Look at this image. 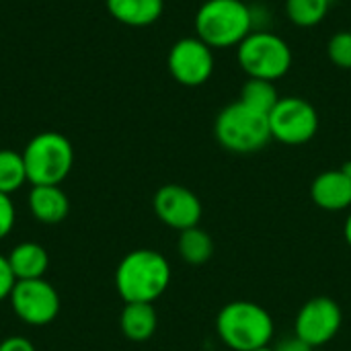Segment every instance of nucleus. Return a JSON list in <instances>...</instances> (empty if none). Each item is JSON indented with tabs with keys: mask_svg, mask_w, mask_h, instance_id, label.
Returning a JSON list of instances; mask_svg holds the SVG:
<instances>
[{
	"mask_svg": "<svg viewBox=\"0 0 351 351\" xmlns=\"http://www.w3.org/2000/svg\"><path fill=\"white\" fill-rule=\"evenodd\" d=\"M343 239H346V243L351 247V212L348 214L346 224H343Z\"/></svg>",
	"mask_w": 351,
	"mask_h": 351,
	"instance_id": "26",
	"label": "nucleus"
},
{
	"mask_svg": "<svg viewBox=\"0 0 351 351\" xmlns=\"http://www.w3.org/2000/svg\"><path fill=\"white\" fill-rule=\"evenodd\" d=\"M27 204L41 224H60L70 212V199L60 185H33Z\"/></svg>",
	"mask_w": 351,
	"mask_h": 351,
	"instance_id": "13",
	"label": "nucleus"
},
{
	"mask_svg": "<svg viewBox=\"0 0 351 351\" xmlns=\"http://www.w3.org/2000/svg\"><path fill=\"white\" fill-rule=\"evenodd\" d=\"M255 351H276V350H271V348H261V350H255Z\"/></svg>",
	"mask_w": 351,
	"mask_h": 351,
	"instance_id": "27",
	"label": "nucleus"
},
{
	"mask_svg": "<svg viewBox=\"0 0 351 351\" xmlns=\"http://www.w3.org/2000/svg\"><path fill=\"white\" fill-rule=\"evenodd\" d=\"M346 167H348V169H350V173H351V162H350V165H346Z\"/></svg>",
	"mask_w": 351,
	"mask_h": 351,
	"instance_id": "28",
	"label": "nucleus"
},
{
	"mask_svg": "<svg viewBox=\"0 0 351 351\" xmlns=\"http://www.w3.org/2000/svg\"><path fill=\"white\" fill-rule=\"evenodd\" d=\"M286 16L296 27H315L325 21L331 0H286Z\"/></svg>",
	"mask_w": 351,
	"mask_h": 351,
	"instance_id": "20",
	"label": "nucleus"
},
{
	"mask_svg": "<svg viewBox=\"0 0 351 351\" xmlns=\"http://www.w3.org/2000/svg\"><path fill=\"white\" fill-rule=\"evenodd\" d=\"M8 300L14 315L31 327L49 325L60 313V294L43 278L16 282Z\"/></svg>",
	"mask_w": 351,
	"mask_h": 351,
	"instance_id": "9",
	"label": "nucleus"
},
{
	"mask_svg": "<svg viewBox=\"0 0 351 351\" xmlns=\"http://www.w3.org/2000/svg\"><path fill=\"white\" fill-rule=\"evenodd\" d=\"M237 60L249 78L276 82L290 72L294 56L288 41L278 33L253 29L237 45Z\"/></svg>",
	"mask_w": 351,
	"mask_h": 351,
	"instance_id": "6",
	"label": "nucleus"
},
{
	"mask_svg": "<svg viewBox=\"0 0 351 351\" xmlns=\"http://www.w3.org/2000/svg\"><path fill=\"white\" fill-rule=\"evenodd\" d=\"M109 14L128 27H148L165 10V0H105Z\"/></svg>",
	"mask_w": 351,
	"mask_h": 351,
	"instance_id": "16",
	"label": "nucleus"
},
{
	"mask_svg": "<svg viewBox=\"0 0 351 351\" xmlns=\"http://www.w3.org/2000/svg\"><path fill=\"white\" fill-rule=\"evenodd\" d=\"M253 10L243 0H206L195 12V35L212 49L237 47L253 31Z\"/></svg>",
	"mask_w": 351,
	"mask_h": 351,
	"instance_id": "3",
	"label": "nucleus"
},
{
	"mask_svg": "<svg viewBox=\"0 0 351 351\" xmlns=\"http://www.w3.org/2000/svg\"><path fill=\"white\" fill-rule=\"evenodd\" d=\"M311 199L325 212H343L351 208V173L348 167L329 169L311 183Z\"/></svg>",
	"mask_w": 351,
	"mask_h": 351,
	"instance_id": "12",
	"label": "nucleus"
},
{
	"mask_svg": "<svg viewBox=\"0 0 351 351\" xmlns=\"http://www.w3.org/2000/svg\"><path fill=\"white\" fill-rule=\"evenodd\" d=\"M171 265L154 249H136L128 253L115 269V288L123 302L158 300L171 286Z\"/></svg>",
	"mask_w": 351,
	"mask_h": 351,
	"instance_id": "1",
	"label": "nucleus"
},
{
	"mask_svg": "<svg viewBox=\"0 0 351 351\" xmlns=\"http://www.w3.org/2000/svg\"><path fill=\"white\" fill-rule=\"evenodd\" d=\"M267 117L271 140L286 146H302L319 132V113L302 97H280Z\"/></svg>",
	"mask_w": 351,
	"mask_h": 351,
	"instance_id": "7",
	"label": "nucleus"
},
{
	"mask_svg": "<svg viewBox=\"0 0 351 351\" xmlns=\"http://www.w3.org/2000/svg\"><path fill=\"white\" fill-rule=\"evenodd\" d=\"M14 204L10 202V195L0 193V241L6 239L14 226Z\"/></svg>",
	"mask_w": 351,
	"mask_h": 351,
	"instance_id": "22",
	"label": "nucleus"
},
{
	"mask_svg": "<svg viewBox=\"0 0 351 351\" xmlns=\"http://www.w3.org/2000/svg\"><path fill=\"white\" fill-rule=\"evenodd\" d=\"M241 103L249 105L255 111H261L265 115L271 113V109L278 105L280 95L278 88L271 80H261V78H249L243 88H241Z\"/></svg>",
	"mask_w": 351,
	"mask_h": 351,
	"instance_id": "18",
	"label": "nucleus"
},
{
	"mask_svg": "<svg viewBox=\"0 0 351 351\" xmlns=\"http://www.w3.org/2000/svg\"><path fill=\"white\" fill-rule=\"evenodd\" d=\"M0 351H35V346L27 337L10 335L0 341Z\"/></svg>",
	"mask_w": 351,
	"mask_h": 351,
	"instance_id": "24",
	"label": "nucleus"
},
{
	"mask_svg": "<svg viewBox=\"0 0 351 351\" xmlns=\"http://www.w3.org/2000/svg\"><path fill=\"white\" fill-rule=\"evenodd\" d=\"M10 271L14 276L16 282L21 280H39L45 276L47 267H49V255L47 251L39 245V243H19L10 249V253L6 255Z\"/></svg>",
	"mask_w": 351,
	"mask_h": 351,
	"instance_id": "14",
	"label": "nucleus"
},
{
	"mask_svg": "<svg viewBox=\"0 0 351 351\" xmlns=\"http://www.w3.org/2000/svg\"><path fill=\"white\" fill-rule=\"evenodd\" d=\"M341 325V306L329 296H315L300 306L294 319V335L311 348H321L339 335Z\"/></svg>",
	"mask_w": 351,
	"mask_h": 351,
	"instance_id": "8",
	"label": "nucleus"
},
{
	"mask_svg": "<svg viewBox=\"0 0 351 351\" xmlns=\"http://www.w3.org/2000/svg\"><path fill=\"white\" fill-rule=\"evenodd\" d=\"M23 160L31 185H60L72 171L74 148L64 134L41 132L27 142Z\"/></svg>",
	"mask_w": 351,
	"mask_h": 351,
	"instance_id": "5",
	"label": "nucleus"
},
{
	"mask_svg": "<svg viewBox=\"0 0 351 351\" xmlns=\"http://www.w3.org/2000/svg\"><path fill=\"white\" fill-rule=\"evenodd\" d=\"M327 56L333 66L341 70H351V31L343 29L331 35L327 43Z\"/></svg>",
	"mask_w": 351,
	"mask_h": 351,
	"instance_id": "21",
	"label": "nucleus"
},
{
	"mask_svg": "<svg viewBox=\"0 0 351 351\" xmlns=\"http://www.w3.org/2000/svg\"><path fill=\"white\" fill-rule=\"evenodd\" d=\"M167 66L171 76L179 84L187 88L202 86L214 74V49L197 35L183 37L173 43L167 58Z\"/></svg>",
	"mask_w": 351,
	"mask_h": 351,
	"instance_id": "10",
	"label": "nucleus"
},
{
	"mask_svg": "<svg viewBox=\"0 0 351 351\" xmlns=\"http://www.w3.org/2000/svg\"><path fill=\"white\" fill-rule=\"evenodd\" d=\"M177 251H179V257L185 263H189V265H204L214 255V241H212V237L204 228L193 226V228H187V230L179 232Z\"/></svg>",
	"mask_w": 351,
	"mask_h": 351,
	"instance_id": "17",
	"label": "nucleus"
},
{
	"mask_svg": "<svg viewBox=\"0 0 351 351\" xmlns=\"http://www.w3.org/2000/svg\"><path fill=\"white\" fill-rule=\"evenodd\" d=\"M27 183V169L23 152L2 148L0 150V193H14Z\"/></svg>",
	"mask_w": 351,
	"mask_h": 351,
	"instance_id": "19",
	"label": "nucleus"
},
{
	"mask_svg": "<svg viewBox=\"0 0 351 351\" xmlns=\"http://www.w3.org/2000/svg\"><path fill=\"white\" fill-rule=\"evenodd\" d=\"M315 348H311L308 343H304L302 339H298L296 335H292L290 339H284L278 348H276V351H313Z\"/></svg>",
	"mask_w": 351,
	"mask_h": 351,
	"instance_id": "25",
	"label": "nucleus"
},
{
	"mask_svg": "<svg viewBox=\"0 0 351 351\" xmlns=\"http://www.w3.org/2000/svg\"><path fill=\"white\" fill-rule=\"evenodd\" d=\"M119 327L125 339L144 343L156 333L158 327L156 308L148 302H125L119 315Z\"/></svg>",
	"mask_w": 351,
	"mask_h": 351,
	"instance_id": "15",
	"label": "nucleus"
},
{
	"mask_svg": "<svg viewBox=\"0 0 351 351\" xmlns=\"http://www.w3.org/2000/svg\"><path fill=\"white\" fill-rule=\"evenodd\" d=\"M214 136L228 152L253 154L263 150L271 140L269 117L241 101H234L216 115Z\"/></svg>",
	"mask_w": 351,
	"mask_h": 351,
	"instance_id": "4",
	"label": "nucleus"
},
{
	"mask_svg": "<svg viewBox=\"0 0 351 351\" xmlns=\"http://www.w3.org/2000/svg\"><path fill=\"white\" fill-rule=\"evenodd\" d=\"M16 280L10 271V265H8V259L4 255H0V302L6 300L14 288Z\"/></svg>",
	"mask_w": 351,
	"mask_h": 351,
	"instance_id": "23",
	"label": "nucleus"
},
{
	"mask_svg": "<svg viewBox=\"0 0 351 351\" xmlns=\"http://www.w3.org/2000/svg\"><path fill=\"white\" fill-rule=\"evenodd\" d=\"M152 208H154L156 218L165 226L179 230V232L199 226V220L204 214V206L199 197L185 185H177V183L162 185L154 193Z\"/></svg>",
	"mask_w": 351,
	"mask_h": 351,
	"instance_id": "11",
	"label": "nucleus"
},
{
	"mask_svg": "<svg viewBox=\"0 0 351 351\" xmlns=\"http://www.w3.org/2000/svg\"><path fill=\"white\" fill-rule=\"evenodd\" d=\"M216 333L232 351H255L269 348L276 325L261 304L251 300H232L216 315Z\"/></svg>",
	"mask_w": 351,
	"mask_h": 351,
	"instance_id": "2",
	"label": "nucleus"
}]
</instances>
